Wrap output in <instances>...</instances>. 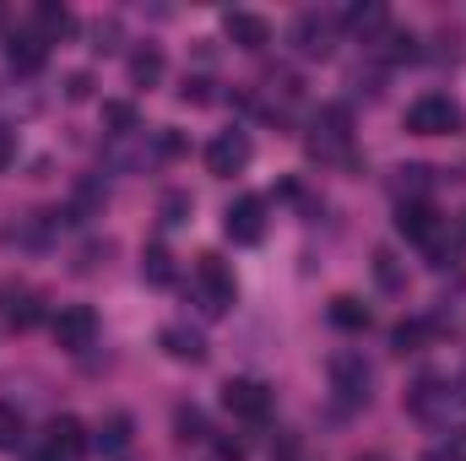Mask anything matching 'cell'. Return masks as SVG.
I'll return each mask as SVG.
<instances>
[{
  "mask_svg": "<svg viewBox=\"0 0 466 461\" xmlns=\"http://www.w3.org/2000/svg\"><path fill=\"white\" fill-rule=\"evenodd\" d=\"M190 293H196V304H201L207 315H228L233 299H238L228 261H223V255H196V266H190Z\"/></svg>",
  "mask_w": 466,
  "mask_h": 461,
  "instance_id": "6da1fadb",
  "label": "cell"
},
{
  "mask_svg": "<svg viewBox=\"0 0 466 461\" xmlns=\"http://www.w3.org/2000/svg\"><path fill=\"white\" fill-rule=\"evenodd\" d=\"M352 152V119L348 109H337V104H326L315 125H309V158H320V163H342Z\"/></svg>",
  "mask_w": 466,
  "mask_h": 461,
  "instance_id": "7a4b0ae2",
  "label": "cell"
},
{
  "mask_svg": "<svg viewBox=\"0 0 466 461\" xmlns=\"http://www.w3.org/2000/svg\"><path fill=\"white\" fill-rule=\"evenodd\" d=\"M461 104L445 98V93H423L412 109H407V130L412 136H456L461 130Z\"/></svg>",
  "mask_w": 466,
  "mask_h": 461,
  "instance_id": "3957f363",
  "label": "cell"
},
{
  "mask_svg": "<svg viewBox=\"0 0 466 461\" xmlns=\"http://www.w3.org/2000/svg\"><path fill=\"white\" fill-rule=\"evenodd\" d=\"M331 391L342 396V402H369V385H374V369H369V358L358 353V347H342V353H331Z\"/></svg>",
  "mask_w": 466,
  "mask_h": 461,
  "instance_id": "277c9868",
  "label": "cell"
},
{
  "mask_svg": "<svg viewBox=\"0 0 466 461\" xmlns=\"http://www.w3.org/2000/svg\"><path fill=\"white\" fill-rule=\"evenodd\" d=\"M38 321H44V299H38V288L5 277V282H0V326H5V332H33Z\"/></svg>",
  "mask_w": 466,
  "mask_h": 461,
  "instance_id": "5b68a950",
  "label": "cell"
},
{
  "mask_svg": "<svg viewBox=\"0 0 466 461\" xmlns=\"http://www.w3.org/2000/svg\"><path fill=\"white\" fill-rule=\"evenodd\" d=\"M87 451H93V440H87L82 418H71V413L49 418V429H44V456L49 461H82Z\"/></svg>",
  "mask_w": 466,
  "mask_h": 461,
  "instance_id": "8992f818",
  "label": "cell"
},
{
  "mask_svg": "<svg viewBox=\"0 0 466 461\" xmlns=\"http://www.w3.org/2000/svg\"><path fill=\"white\" fill-rule=\"evenodd\" d=\"M293 44H299L304 60H326V55L337 49V16H326V11H304V16L293 22Z\"/></svg>",
  "mask_w": 466,
  "mask_h": 461,
  "instance_id": "52a82bcc",
  "label": "cell"
},
{
  "mask_svg": "<svg viewBox=\"0 0 466 461\" xmlns=\"http://www.w3.org/2000/svg\"><path fill=\"white\" fill-rule=\"evenodd\" d=\"M223 407H228L233 418H244V424H266L271 418V391L260 385V380H228L223 385Z\"/></svg>",
  "mask_w": 466,
  "mask_h": 461,
  "instance_id": "ba28073f",
  "label": "cell"
},
{
  "mask_svg": "<svg viewBox=\"0 0 466 461\" xmlns=\"http://www.w3.org/2000/svg\"><path fill=\"white\" fill-rule=\"evenodd\" d=\"M49 332H55V347L82 353V347H93V337H98V315H93L87 304H66V310L49 321Z\"/></svg>",
  "mask_w": 466,
  "mask_h": 461,
  "instance_id": "9c48e42d",
  "label": "cell"
},
{
  "mask_svg": "<svg viewBox=\"0 0 466 461\" xmlns=\"http://www.w3.org/2000/svg\"><path fill=\"white\" fill-rule=\"evenodd\" d=\"M249 136L244 130H218L212 141H207V169L218 174V179H233V174H244V163H249Z\"/></svg>",
  "mask_w": 466,
  "mask_h": 461,
  "instance_id": "30bf717a",
  "label": "cell"
},
{
  "mask_svg": "<svg viewBox=\"0 0 466 461\" xmlns=\"http://www.w3.org/2000/svg\"><path fill=\"white\" fill-rule=\"evenodd\" d=\"M223 233H228L233 244H255L266 233V201L260 196H238L228 212H223Z\"/></svg>",
  "mask_w": 466,
  "mask_h": 461,
  "instance_id": "8fae6325",
  "label": "cell"
},
{
  "mask_svg": "<svg viewBox=\"0 0 466 461\" xmlns=\"http://www.w3.org/2000/svg\"><path fill=\"white\" fill-rule=\"evenodd\" d=\"M396 229L407 233V239H418V244H429V250H440L445 223H440V212H434L429 201H401V207H396Z\"/></svg>",
  "mask_w": 466,
  "mask_h": 461,
  "instance_id": "7c38bea8",
  "label": "cell"
},
{
  "mask_svg": "<svg viewBox=\"0 0 466 461\" xmlns=\"http://www.w3.org/2000/svg\"><path fill=\"white\" fill-rule=\"evenodd\" d=\"M130 446H136V424H130V413H109L104 424H98V435H93V451L104 461H125L130 456Z\"/></svg>",
  "mask_w": 466,
  "mask_h": 461,
  "instance_id": "4fadbf2b",
  "label": "cell"
},
{
  "mask_svg": "<svg viewBox=\"0 0 466 461\" xmlns=\"http://www.w3.org/2000/svg\"><path fill=\"white\" fill-rule=\"evenodd\" d=\"M223 38L238 44V49H266L271 44V22L255 16V11H228L223 16Z\"/></svg>",
  "mask_w": 466,
  "mask_h": 461,
  "instance_id": "5bb4252c",
  "label": "cell"
},
{
  "mask_svg": "<svg viewBox=\"0 0 466 461\" xmlns=\"http://www.w3.org/2000/svg\"><path fill=\"white\" fill-rule=\"evenodd\" d=\"M5 60H11V71H16V77H38V71H44V60H49V44H44L38 33H11Z\"/></svg>",
  "mask_w": 466,
  "mask_h": 461,
  "instance_id": "9a60e30c",
  "label": "cell"
},
{
  "mask_svg": "<svg viewBox=\"0 0 466 461\" xmlns=\"http://www.w3.org/2000/svg\"><path fill=\"white\" fill-rule=\"evenodd\" d=\"M71 27H76V16H71L66 5H55V0H38V5H33V33H38L44 44H60Z\"/></svg>",
  "mask_w": 466,
  "mask_h": 461,
  "instance_id": "2e32d148",
  "label": "cell"
},
{
  "mask_svg": "<svg viewBox=\"0 0 466 461\" xmlns=\"http://www.w3.org/2000/svg\"><path fill=\"white\" fill-rule=\"evenodd\" d=\"M163 353L168 358H179V364H201L207 358V343H201V332H190V326H163Z\"/></svg>",
  "mask_w": 466,
  "mask_h": 461,
  "instance_id": "e0dca14e",
  "label": "cell"
},
{
  "mask_svg": "<svg viewBox=\"0 0 466 461\" xmlns=\"http://www.w3.org/2000/svg\"><path fill=\"white\" fill-rule=\"evenodd\" d=\"M157 77H163V49H157V44H141V49L130 55V82H136V87H157Z\"/></svg>",
  "mask_w": 466,
  "mask_h": 461,
  "instance_id": "ac0fdd59",
  "label": "cell"
},
{
  "mask_svg": "<svg viewBox=\"0 0 466 461\" xmlns=\"http://www.w3.org/2000/svg\"><path fill=\"white\" fill-rule=\"evenodd\" d=\"M331 321H337L342 332H369V321H374V315H369L352 293H342V299H331Z\"/></svg>",
  "mask_w": 466,
  "mask_h": 461,
  "instance_id": "d6986e66",
  "label": "cell"
},
{
  "mask_svg": "<svg viewBox=\"0 0 466 461\" xmlns=\"http://www.w3.org/2000/svg\"><path fill=\"white\" fill-rule=\"evenodd\" d=\"M141 277L157 282V288H168V282H174V255H168L163 244H152V250L141 255Z\"/></svg>",
  "mask_w": 466,
  "mask_h": 461,
  "instance_id": "ffe728a7",
  "label": "cell"
},
{
  "mask_svg": "<svg viewBox=\"0 0 466 461\" xmlns=\"http://www.w3.org/2000/svg\"><path fill=\"white\" fill-rule=\"evenodd\" d=\"M385 22H390V16H385V5H352V11H348V27H352V33H363V38L385 33Z\"/></svg>",
  "mask_w": 466,
  "mask_h": 461,
  "instance_id": "44dd1931",
  "label": "cell"
},
{
  "mask_svg": "<svg viewBox=\"0 0 466 461\" xmlns=\"http://www.w3.org/2000/svg\"><path fill=\"white\" fill-rule=\"evenodd\" d=\"M440 402H451V391H445L440 380H418V385H412V413L429 418V413H440Z\"/></svg>",
  "mask_w": 466,
  "mask_h": 461,
  "instance_id": "7402d4cb",
  "label": "cell"
},
{
  "mask_svg": "<svg viewBox=\"0 0 466 461\" xmlns=\"http://www.w3.org/2000/svg\"><path fill=\"white\" fill-rule=\"evenodd\" d=\"M0 451H5V456L22 451V413H16L11 402H0Z\"/></svg>",
  "mask_w": 466,
  "mask_h": 461,
  "instance_id": "603a6c76",
  "label": "cell"
},
{
  "mask_svg": "<svg viewBox=\"0 0 466 461\" xmlns=\"http://www.w3.org/2000/svg\"><path fill=\"white\" fill-rule=\"evenodd\" d=\"M174 429H179V440H207V413L201 407H174Z\"/></svg>",
  "mask_w": 466,
  "mask_h": 461,
  "instance_id": "cb8c5ba5",
  "label": "cell"
},
{
  "mask_svg": "<svg viewBox=\"0 0 466 461\" xmlns=\"http://www.w3.org/2000/svg\"><path fill=\"white\" fill-rule=\"evenodd\" d=\"M423 332H429L423 321H401V326L390 332V343H396V353H412V347L423 343Z\"/></svg>",
  "mask_w": 466,
  "mask_h": 461,
  "instance_id": "d4e9b609",
  "label": "cell"
},
{
  "mask_svg": "<svg viewBox=\"0 0 466 461\" xmlns=\"http://www.w3.org/2000/svg\"><path fill=\"white\" fill-rule=\"evenodd\" d=\"M412 33H385V60H412Z\"/></svg>",
  "mask_w": 466,
  "mask_h": 461,
  "instance_id": "484cf974",
  "label": "cell"
},
{
  "mask_svg": "<svg viewBox=\"0 0 466 461\" xmlns=\"http://www.w3.org/2000/svg\"><path fill=\"white\" fill-rule=\"evenodd\" d=\"M374 271H380V282H385V288H401V271H396V255H390V250H380V255H374Z\"/></svg>",
  "mask_w": 466,
  "mask_h": 461,
  "instance_id": "4316f807",
  "label": "cell"
},
{
  "mask_svg": "<svg viewBox=\"0 0 466 461\" xmlns=\"http://www.w3.org/2000/svg\"><path fill=\"white\" fill-rule=\"evenodd\" d=\"M104 119H109L115 130H130V125H136V109H130V104H104Z\"/></svg>",
  "mask_w": 466,
  "mask_h": 461,
  "instance_id": "83f0119b",
  "label": "cell"
},
{
  "mask_svg": "<svg viewBox=\"0 0 466 461\" xmlns=\"http://www.w3.org/2000/svg\"><path fill=\"white\" fill-rule=\"evenodd\" d=\"M11 163H16V130L0 125V169H11Z\"/></svg>",
  "mask_w": 466,
  "mask_h": 461,
  "instance_id": "f1b7e54d",
  "label": "cell"
},
{
  "mask_svg": "<svg viewBox=\"0 0 466 461\" xmlns=\"http://www.w3.org/2000/svg\"><path fill=\"white\" fill-rule=\"evenodd\" d=\"M163 212H168V223H185V212H190V196H168V201H163Z\"/></svg>",
  "mask_w": 466,
  "mask_h": 461,
  "instance_id": "f546056e",
  "label": "cell"
},
{
  "mask_svg": "<svg viewBox=\"0 0 466 461\" xmlns=\"http://www.w3.org/2000/svg\"><path fill=\"white\" fill-rule=\"evenodd\" d=\"M445 451H451V461H466V429L451 435V446H445Z\"/></svg>",
  "mask_w": 466,
  "mask_h": 461,
  "instance_id": "4dcf8cb0",
  "label": "cell"
},
{
  "mask_svg": "<svg viewBox=\"0 0 466 461\" xmlns=\"http://www.w3.org/2000/svg\"><path fill=\"white\" fill-rule=\"evenodd\" d=\"M218 451H223V461H244V446H233V440H223Z\"/></svg>",
  "mask_w": 466,
  "mask_h": 461,
  "instance_id": "1f68e13d",
  "label": "cell"
},
{
  "mask_svg": "<svg viewBox=\"0 0 466 461\" xmlns=\"http://www.w3.org/2000/svg\"><path fill=\"white\" fill-rule=\"evenodd\" d=\"M352 461H385V456H352Z\"/></svg>",
  "mask_w": 466,
  "mask_h": 461,
  "instance_id": "d6a6232c",
  "label": "cell"
},
{
  "mask_svg": "<svg viewBox=\"0 0 466 461\" xmlns=\"http://www.w3.org/2000/svg\"><path fill=\"white\" fill-rule=\"evenodd\" d=\"M0 22H5V11H0Z\"/></svg>",
  "mask_w": 466,
  "mask_h": 461,
  "instance_id": "836d02e7",
  "label": "cell"
},
{
  "mask_svg": "<svg viewBox=\"0 0 466 461\" xmlns=\"http://www.w3.org/2000/svg\"><path fill=\"white\" fill-rule=\"evenodd\" d=\"M461 229H466V223H461Z\"/></svg>",
  "mask_w": 466,
  "mask_h": 461,
  "instance_id": "e575fe53",
  "label": "cell"
}]
</instances>
